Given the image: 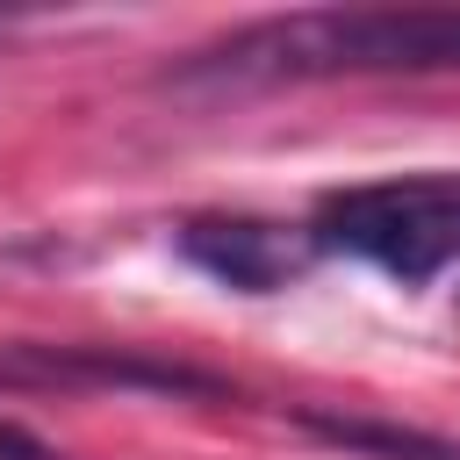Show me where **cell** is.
I'll return each instance as SVG.
<instances>
[{
	"label": "cell",
	"instance_id": "6",
	"mask_svg": "<svg viewBox=\"0 0 460 460\" xmlns=\"http://www.w3.org/2000/svg\"><path fill=\"white\" fill-rule=\"evenodd\" d=\"M0 29H7V22H0Z\"/></svg>",
	"mask_w": 460,
	"mask_h": 460
},
{
	"label": "cell",
	"instance_id": "3",
	"mask_svg": "<svg viewBox=\"0 0 460 460\" xmlns=\"http://www.w3.org/2000/svg\"><path fill=\"white\" fill-rule=\"evenodd\" d=\"M180 259L201 266L208 280L237 295H280L295 288L323 252L309 223H273V216H187L180 223Z\"/></svg>",
	"mask_w": 460,
	"mask_h": 460
},
{
	"label": "cell",
	"instance_id": "5",
	"mask_svg": "<svg viewBox=\"0 0 460 460\" xmlns=\"http://www.w3.org/2000/svg\"><path fill=\"white\" fill-rule=\"evenodd\" d=\"M302 424L345 453H374V460H460V446L431 438V431H395V424H374V417H323V410H302Z\"/></svg>",
	"mask_w": 460,
	"mask_h": 460
},
{
	"label": "cell",
	"instance_id": "1",
	"mask_svg": "<svg viewBox=\"0 0 460 460\" xmlns=\"http://www.w3.org/2000/svg\"><path fill=\"white\" fill-rule=\"evenodd\" d=\"M460 7H302L187 58V79L273 86V79H338V72H453Z\"/></svg>",
	"mask_w": 460,
	"mask_h": 460
},
{
	"label": "cell",
	"instance_id": "2",
	"mask_svg": "<svg viewBox=\"0 0 460 460\" xmlns=\"http://www.w3.org/2000/svg\"><path fill=\"white\" fill-rule=\"evenodd\" d=\"M309 237H316V252L367 259L402 288H431L460 259V172L331 187L309 216Z\"/></svg>",
	"mask_w": 460,
	"mask_h": 460
},
{
	"label": "cell",
	"instance_id": "4",
	"mask_svg": "<svg viewBox=\"0 0 460 460\" xmlns=\"http://www.w3.org/2000/svg\"><path fill=\"white\" fill-rule=\"evenodd\" d=\"M0 381H93V388H151V395H223L216 374L144 352H79V345H14L0 352Z\"/></svg>",
	"mask_w": 460,
	"mask_h": 460
}]
</instances>
